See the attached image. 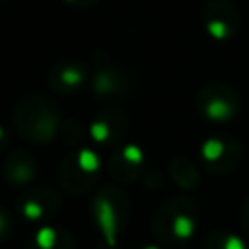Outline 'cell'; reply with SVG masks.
<instances>
[{
	"label": "cell",
	"mask_w": 249,
	"mask_h": 249,
	"mask_svg": "<svg viewBox=\"0 0 249 249\" xmlns=\"http://www.w3.org/2000/svg\"><path fill=\"white\" fill-rule=\"evenodd\" d=\"M196 224V206L189 198H173L163 204L154 218V231L161 241L183 243Z\"/></svg>",
	"instance_id": "6da1fadb"
},
{
	"label": "cell",
	"mask_w": 249,
	"mask_h": 249,
	"mask_svg": "<svg viewBox=\"0 0 249 249\" xmlns=\"http://www.w3.org/2000/svg\"><path fill=\"white\" fill-rule=\"evenodd\" d=\"M16 124L21 136L43 142L54 136L58 126V113L45 99H27L18 107Z\"/></svg>",
	"instance_id": "7a4b0ae2"
},
{
	"label": "cell",
	"mask_w": 249,
	"mask_h": 249,
	"mask_svg": "<svg viewBox=\"0 0 249 249\" xmlns=\"http://www.w3.org/2000/svg\"><path fill=\"white\" fill-rule=\"evenodd\" d=\"M99 169V160L89 148H78L74 150L62 165L60 181L70 193H84L89 189V185L95 181Z\"/></svg>",
	"instance_id": "3957f363"
},
{
	"label": "cell",
	"mask_w": 249,
	"mask_h": 249,
	"mask_svg": "<svg viewBox=\"0 0 249 249\" xmlns=\"http://www.w3.org/2000/svg\"><path fill=\"white\" fill-rule=\"evenodd\" d=\"M93 214H95V220L105 235V245L109 249L115 247V237H117V231L123 228L121 222H123V210L124 208V200L121 196V191L113 189V187H105L103 191L97 193L95 200H93Z\"/></svg>",
	"instance_id": "277c9868"
},
{
	"label": "cell",
	"mask_w": 249,
	"mask_h": 249,
	"mask_svg": "<svg viewBox=\"0 0 249 249\" xmlns=\"http://www.w3.org/2000/svg\"><path fill=\"white\" fill-rule=\"evenodd\" d=\"M198 109L212 121H228L237 113V95L224 84H214L198 93Z\"/></svg>",
	"instance_id": "5b68a950"
},
{
	"label": "cell",
	"mask_w": 249,
	"mask_h": 249,
	"mask_svg": "<svg viewBox=\"0 0 249 249\" xmlns=\"http://www.w3.org/2000/svg\"><path fill=\"white\" fill-rule=\"evenodd\" d=\"M200 156H202V161H204V167L210 169V171H218V173H224L231 167L237 165L239 161V156H241V150H239V144L231 138H208L202 148H200Z\"/></svg>",
	"instance_id": "8992f818"
},
{
	"label": "cell",
	"mask_w": 249,
	"mask_h": 249,
	"mask_svg": "<svg viewBox=\"0 0 249 249\" xmlns=\"http://www.w3.org/2000/svg\"><path fill=\"white\" fill-rule=\"evenodd\" d=\"M233 8L235 6H231L226 0H212V2L206 4V8H204V27L214 39L226 41L235 33L239 18H237V12Z\"/></svg>",
	"instance_id": "52a82bcc"
},
{
	"label": "cell",
	"mask_w": 249,
	"mask_h": 249,
	"mask_svg": "<svg viewBox=\"0 0 249 249\" xmlns=\"http://www.w3.org/2000/svg\"><path fill=\"white\" fill-rule=\"evenodd\" d=\"M142 167V150L134 144L119 146L111 152L109 171L117 181H134Z\"/></svg>",
	"instance_id": "ba28073f"
},
{
	"label": "cell",
	"mask_w": 249,
	"mask_h": 249,
	"mask_svg": "<svg viewBox=\"0 0 249 249\" xmlns=\"http://www.w3.org/2000/svg\"><path fill=\"white\" fill-rule=\"evenodd\" d=\"M58 196L51 189H37L27 193L19 202V212L29 222H43L58 208Z\"/></svg>",
	"instance_id": "9c48e42d"
},
{
	"label": "cell",
	"mask_w": 249,
	"mask_h": 249,
	"mask_svg": "<svg viewBox=\"0 0 249 249\" xmlns=\"http://www.w3.org/2000/svg\"><path fill=\"white\" fill-rule=\"evenodd\" d=\"M126 128V119L121 111L109 109L105 113H99L97 119L91 123L89 134L95 144L99 146H113L124 132Z\"/></svg>",
	"instance_id": "30bf717a"
},
{
	"label": "cell",
	"mask_w": 249,
	"mask_h": 249,
	"mask_svg": "<svg viewBox=\"0 0 249 249\" xmlns=\"http://www.w3.org/2000/svg\"><path fill=\"white\" fill-rule=\"evenodd\" d=\"M86 70L82 64H60L49 74L51 88L56 91H74L84 84Z\"/></svg>",
	"instance_id": "8fae6325"
},
{
	"label": "cell",
	"mask_w": 249,
	"mask_h": 249,
	"mask_svg": "<svg viewBox=\"0 0 249 249\" xmlns=\"http://www.w3.org/2000/svg\"><path fill=\"white\" fill-rule=\"evenodd\" d=\"M29 249H74V243L66 230L41 226L29 241Z\"/></svg>",
	"instance_id": "7c38bea8"
},
{
	"label": "cell",
	"mask_w": 249,
	"mask_h": 249,
	"mask_svg": "<svg viewBox=\"0 0 249 249\" xmlns=\"http://www.w3.org/2000/svg\"><path fill=\"white\" fill-rule=\"evenodd\" d=\"M93 91L107 97V95H115L117 91L124 89V80L123 74L113 70V68H99V72L93 78Z\"/></svg>",
	"instance_id": "4fadbf2b"
},
{
	"label": "cell",
	"mask_w": 249,
	"mask_h": 249,
	"mask_svg": "<svg viewBox=\"0 0 249 249\" xmlns=\"http://www.w3.org/2000/svg\"><path fill=\"white\" fill-rule=\"evenodd\" d=\"M8 169L14 167V171H6V177L8 181L14 185H21V183H27L31 177H33V158H29L25 152H19V154H14L8 163H6Z\"/></svg>",
	"instance_id": "5bb4252c"
},
{
	"label": "cell",
	"mask_w": 249,
	"mask_h": 249,
	"mask_svg": "<svg viewBox=\"0 0 249 249\" xmlns=\"http://www.w3.org/2000/svg\"><path fill=\"white\" fill-rule=\"evenodd\" d=\"M204 249H249V245L237 235H231L226 231H214L206 237Z\"/></svg>",
	"instance_id": "9a60e30c"
},
{
	"label": "cell",
	"mask_w": 249,
	"mask_h": 249,
	"mask_svg": "<svg viewBox=\"0 0 249 249\" xmlns=\"http://www.w3.org/2000/svg\"><path fill=\"white\" fill-rule=\"evenodd\" d=\"M241 224H243V230L249 233V198H247L245 208H243V214H241Z\"/></svg>",
	"instance_id": "2e32d148"
},
{
	"label": "cell",
	"mask_w": 249,
	"mask_h": 249,
	"mask_svg": "<svg viewBox=\"0 0 249 249\" xmlns=\"http://www.w3.org/2000/svg\"><path fill=\"white\" fill-rule=\"evenodd\" d=\"M70 6H76V8H88L93 0H66Z\"/></svg>",
	"instance_id": "e0dca14e"
},
{
	"label": "cell",
	"mask_w": 249,
	"mask_h": 249,
	"mask_svg": "<svg viewBox=\"0 0 249 249\" xmlns=\"http://www.w3.org/2000/svg\"><path fill=\"white\" fill-rule=\"evenodd\" d=\"M144 249H158V247H144Z\"/></svg>",
	"instance_id": "ac0fdd59"
}]
</instances>
